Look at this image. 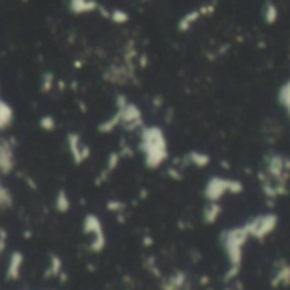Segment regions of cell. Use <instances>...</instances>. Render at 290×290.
<instances>
[{
  "label": "cell",
  "mask_w": 290,
  "mask_h": 290,
  "mask_svg": "<svg viewBox=\"0 0 290 290\" xmlns=\"http://www.w3.org/2000/svg\"><path fill=\"white\" fill-rule=\"evenodd\" d=\"M51 87H53V75L46 73L45 78H43V90H45V94H48V92L51 90Z\"/></svg>",
  "instance_id": "cell-16"
},
{
  "label": "cell",
  "mask_w": 290,
  "mask_h": 290,
  "mask_svg": "<svg viewBox=\"0 0 290 290\" xmlns=\"http://www.w3.org/2000/svg\"><path fill=\"white\" fill-rule=\"evenodd\" d=\"M120 124V119H119V114L115 112L112 117L110 119H107L105 120V122H102L99 126V129H100V133H112L115 128H117V126Z\"/></svg>",
  "instance_id": "cell-12"
},
{
  "label": "cell",
  "mask_w": 290,
  "mask_h": 290,
  "mask_svg": "<svg viewBox=\"0 0 290 290\" xmlns=\"http://www.w3.org/2000/svg\"><path fill=\"white\" fill-rule=\"evenodd\" d=\"M71 207V202H70V197L68 193H66V190H58L56 193V199H55V209L60 212V214H66V212L70 211Z\"/></svg>",
  "instance_id": "cell-9"
},
{
  "label": "cell",
  "mask_w": 290,
  "mask_h": 290,
  "mask_svg": "<svg viewBox=\"0 0 290 290\" xmlns=\"http://www.w3.org/2000/svg\"><path fill=\"white\" fill-rule=\"evenodd\" d=\"M63 272V262L58 255H50V268L46 270V277H60Z\"/></svg>",
  "instance_id": "cell-11"
},
{
  "label": "cell",
  "mask_w": 290,
  "mask_h": 290,
  "mask_svg": "<svg viewBox=\"0 0 290 290\" xmlns=\"http://www.w3.org/2000/svg\"><path fill=\"white\" fill-rule=\"evenodd\" d=\"M14 122V109L12 105L0 99V131H7Z\"/></svg>",
  "instance_id": "cell-7"
},
{
  "label": "cell",
  "mask_w": 290,
  "mask_h": 290,
  "mask_svg": "<svg viewBox=\"0 0 290 290\" xmlns=\"http://www.w3.org/2000/svg\"><path fill=\"white\" fill-rule=\"evenodd\" d=\"M66 143H68V151L71 154V158L75 159V163H81V161H85V159L89 158L90 149L84 143V139L80 138V134H76V133L68 134Z\"/></svg>",
  "instance_id": "cell-5"
},
{
  "label": "cell",
  "mask_w": 290,
  "mask_h": 290,
  "mask_svg": "<svg viewBox=\"0 0 290 290\" xmlns=\"http://www.w3.org/2000/svg\"><path fill=\"white\" fill-rule=\"evenodd\" d=\"M163 144L161 136L158 134V131L154 129H146L143 134V149L146 153V159L148 165L154 167L156 163H159V159L163 156V151H165V146Z\"/></svg>",
  "instance_id": "cell-2"
},
{
  "label": "cell",
  "mask_w": 290,
  "mask_h": 290,
  "mask_svg": "<svg viewBox=\"0 0 290 290\" xmlns=\"http://www.w3.org/2000/svg\"><path fill=\"white\" fill-rule=\"evenodd\" d=\"M22 267H24V255L21 251H14L7 265V280H19L22 273Z\"/></svg>",
  "instance_id": "cell-6"
},
{
  "label": "cell",
  "mask_w": 290,
  "mask_h": 290,
  "mask_svg": "<svg viewBox=\"0 0 290 290\" xmlns=\"http://www.w3.org/2000/svg\"><path fill=\"white\" fill-rule=\"evenodd\" d=\"M68 7L73 14H90L97 11L99 6H97L95 0H70Z\"/></svg>",
  "instance_id": "cell-8"
},
{
  "label": "cell",
  "mask_w": 290,
  "mask_h": 290,
  "mask_svg": "<svg viewBox=\"0 0 290 290\" xmlns=\"http://www.w3.org/2000/svg\"><path fill=\"white\" fill-rule=\"evenodd\" d=\"M109 19L115 24H124L129 21V16L124 11H120V9H114V11L109 14Z\"/></svg>",
  "instance_id": "cell-13"
},
{
  "label": "cell",
  "mask_w": 290,
  "mask_h": 290,
  "mask_svg": "<svg viewBox=\"0 0 290 290\" xmlns=\"http://www.w3.org/2000/svg\"><path fill=\"white\" fill-rule=\"evenodd\" d=\"M6 246H7V231L0 228V255L6 251Z\"/></svg>",
  "instance_id": "cell-17"
},
{
  "label": "cell",
  "mask_w": 290,
  "mask_h": 290,
  "mask_svg": "<svg viewBox=\"0 0 290 290\" xmlns=\"http://www.w3.org/2000/svg\"><path fill=\"white\" fill-rule=\"evenodd\" d=\"M107 209L110 212H120L124 209V204H122V202H119V200H109L107 202Z\"/></svg>",
  "instance_id": "cell-15"
},
{
  "label": "cell",
  "mask_w": 290,
  "mask_h": 290,
  "mask_svg": "<svg viewBox=\"0 0 290 290\" xmlns=\"http://www.w3.org/2000/svg\"><path fill=\"white\" fill-rule=\"evenodd\" d=\"M81 231H84V234L92 238L89 244V250L92 253H102L105 244H107V238H105L102 221L99 219V216L87 214L84 217V222H81Z\"/></svg>",
  "instance_id": "cell-1"
},
{
  "label": "cell",
  "mask_w": 290,
  "mask_h": 290,
  "mask_svg": "<svg viewBox=\"0 0 290 290\" xmlns=\"http://www.w3.org/2000/svg\"><path fill=\"white\" fill-rule=\"evenodd\" d=\"M14 205V195L0 180V211H7Z\"/></svg>",
  "instance_id": "cell-10"
},
{
  "label": "cell",
  "mask_w": 290,
  "mask_h": 290,
  "mask_svg": "<svg viewBox=\"0 0 290 290\" xmlns=\"http://www.w3.org/2000/svg\"><path fill=\"white\" fill-rule=\"evenodd\" d=\"M16 167V151L12 141L0 139V175H9Z\"/></svg>",
  "instance_id": "cell-4"
},
{
  "label": "cell",
  "mask_w": 290,
  "mask_h": 290,
  "mask_svg": "<svg viewBox=\"0 0 290 290\" xmlns=\"http://www.w3.org/2000/svg\"><path fill=\"white\" fill-rule=\"evenodd\" d=\"M39 126L45 131H53V129L56 128V122H55V119L53 117H50V115H46V117H43L41 120H39Z\"/></svg>",
  "instance_id": "cell-14"
},
{
  "label": "cell",
  "mask_w": 290,
  "mask_h": 290,
  "mask_svg": "<svg viewBox=\"0 0 290 290\" xmlns=\"http://www.w3.org/2000/svg\"><path fill=\"white\" fill-rule=\"evenodd\" d=\"M117 114L120 119V124L126 129H134L141 124V112L134 104H128L124 97H117Z\"/></svg>",
  "instance_id": "cell-3"
}]
</instances>
